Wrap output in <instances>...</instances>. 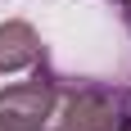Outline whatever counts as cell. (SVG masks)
<instances>
[{
	"instance_id": "obj_2",
	"label": "cell",
	"mask_w": 131,
	"mask_h": 131,
	"mask_svg": "<svg viewBox=\"0 0 131 131\" xmlns=\"http://www.w3.org/2000/svg\"><path fill=\"white\" fill-rule=\"evenodd\" d=\"M50 54L41 50V59L32 63V81H14L0 91V118L14 122V127H27V131H45L50 122V108H54V81H50Z\"/></svg>"
},
{
	"instance_id": "obj_3",
	"label": "cell",
	"mask_w": 131,
	"mask_h": 131,
	"mask_svg": "<svg viewBox=\"0 0 131 131\" xmlns=\"http://www.w3.org/2000/svg\"><path fill=\"white\" fill-rule=\"evenodd\" d=\"M41 36L36 27L23 23V18H9V23H0V72H23L41 59Z\"/></svg>"
},
{
	"instance_id": "obj_5",
	"label": "cell",
	"mask_w": 131,
	"mask_h": 131,
	"mask_svg": "<svg viewBox=\"0 0 131 131\" xmlns=\"http://www.w3.org/2000/svg\"><path fill=\"white\" fill-rule=\"evenodd\" d=\"M113 5H118V14H122V27L131 32V0H113Z\"/></svg>"
},
{
	"instance_id": "obj_4",
	"label": "cell",
	"mask_w": 131,
	"mask_h": 131,
	"mask_svg": "<svg viewBox=\"0 0 131 131\" xmlns=\"http://www.w3.org/2000/svg\"><path fill=\"white\" fill-rule=\"evenodd\" d=\"M118 91H122V104H127V113H131V63H127V72H122V86H118Z\"/></svg>"
},
{
	"instance_id": "obj_1",
	"label": "cell",
	"mask_w": 131,
	"mask_h": 131,
	"mask_svg": "<svg viewBox=\"0 0 131 131\" xmlns=\"http://www.w3.org/2000/svg\"><path fill=\"white\" fill-rule=\"evenodd\" d=\"M54 81V108L45 131H113L127 118L118 81L104 77H68L59 68H50Z\"/></svg>"
},
{
	"instance_id": "obj_7",
	"label": "cell",
	"mask_w": 131,
	"mask_h": 131,
	"mask_svg": "<svg viewBox=\"0 0 131 131\" xmlns=\"http://www.w3.org/2000/svg\"><path fill=\"white\" fill-rule=\"evenodd\" d=\"M113 131H131V113H127V118H122V122H118Z\"/></svg>"
},
{
	"instance_id": "obj_6",
	"label": "cell",
	"mask_w": 131,
	"mask_h": 131,
	"mask_svg": "<svg viewBox=\"0 0 131 131\" xmlns=\"http://www.w3.org/2000/svg\"><path fill=\"white\" fill-rule=\"evenodd\" d=\"M0 131H27V127H14V122H5V118H0Z\"/></svg>"
}]
</instances>
